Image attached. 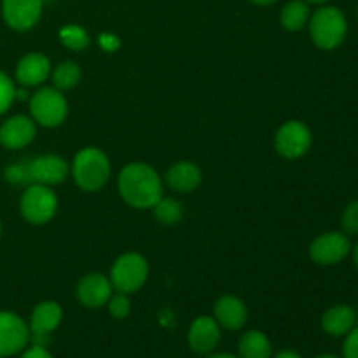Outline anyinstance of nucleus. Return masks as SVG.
Listing matches in <instances>:
<instances>
[{
	"instance_id": "nucleus-1",
	"label": "nucleus",
	"mask_w": 358,
	"mask_h": 358,
	"mask_svg": "<svg viewBox=\"0 0 358 358\" xmlns=\"http://www.w3.org/2000/svg\"><path fill=\"white\" fill-rule=\"evenodd\" d=\"M119 192L135 208H154L163 198V184L149 164L131 163L119 175Z\"/></svg>"
},
{
	"instance_id": "nucleus-2",
	"label": "nucleus",
	"mask_w": 358,
	"mask_h": 358,
	"mask_svg": "<svg viewBox=\"0 0 358 358\" xmlns=\"http://www.w3.org/2000/svg\"><path fill=\"white\" fill-rule=\"evenodd\" d=\"M73 180L84 191H98L107 184L110 177L108 157L100 149L87 147L83 149L73 159Z\"/></svg>"
},
{
	"instance_id": "nucleus-3",
	"label": "nucleus",
	"mask_w": 358,
	"mask_h": 358,
	"mask_svg": "<svg viewBox=\"0 0 358 358\" xmlns=\"http://www.w3.org/2000/svg\"><path fill=\"white\" fill-rule=\"evenodd\" d=\"M348 23L338 7H320L313 14L310 23V34L315 44L320 49H336L346 37Z\"/></svg>"
},
{
	"instance_id": "nucleus-4",
	"label": "nucleus",
	"mask_w": 358,
	"mask_h": 358,
	"mask_svg": "<svg viewBox=\"0 0 358 358\" xmlns=\"http://www.w3.org/2000/svg\"><path fill=\"white\" fill-rule=\"evenodd\" d=\"M147 275H149V266L142 255L124 254L112 266L110 283L117 292L131 294L142 289Z\"/></svg>"
},
{
	"instance_id": "nucleus-5",
	"label": "nucleus",
	"mask_w": 358,
	"mask_h": 358,
	"mask_svg": "<svg viewBox=\"0 0 358 358\" xmlns=\"http://www.w3.org/2000/svg\"><path fill=\"white\" fill-rule=\"evenodd\" d=\"M21 215L30 224L49 222L55 217L56 208H58V198L48 185L31 184L21 196Z\"/></svg>"
},
{
	"instance_id": "nucleus-6",
	"label": "nucleus",
	"mask_w": 358,
	"mask_h": 358,
	"mask_svg": "<svg viewBox=\"0 0 358 358\" xmlns=\"http://www.w3.org/2000/svg\"><path fill=\"white\" fill-rule=\"evenodd\" d=\"M30 110L35 122L45 128H55L65 121L69 105L62 91L56 87H44L31 96Z\"/></svg>"
},
{
	"instance_id": "nucleus-7",
	"label": "nucleus",
	"mask_w": 358,
	"mask_h": 358,
	"mask_svg": "<svg viewBox=\"0 0 358 358\" xmlns=\"http://www.w3.org/2000/svg\"><path fill=\"white\" fill-rule=\"evenodd\" d=\"M30 343V329L23 318L10 311H0V358L21 353Z\"/></svg>"
},
{
	"instance_id": "nucleus-8",
	"label": "nucleus",
	"mask_w": 358,
	"mask_h": 358,
	"mask_svg": "<svg viewBox=\"0 0 358 358\" xmlns=\"http://www.w3.org/2000/svg\"><path fill=\"white\" fill-rule=\"evenodd\" d=\"M63 318V311L58 303L52 301H44V303L37 304L31 311L30 317V341L37 346H48L49 338L52 332L59 327Z\"/></svg>"
},
{
	"instance_id": "nucleus-9",
	"label": "nucleus",
	"mask_w": 358,
	"mask_h": 358,
	"mask_svg": "<svg viewBox=\"0 0 358 358\" xmlns=\"http://www.w3.org/2000/svg\"><path fill=\"white\" fill-rule=\"evenodd\" d=\"M276 150L287 159H297L310 150L311 133L306 124L299 121H289L276 133Z\"/></svg>"
},
{
	"instance_id": "nucleus-10",
	"label": "nucleus",
	"mask_w": 358,
	"mask_h": 358,
	"mask_svg": "<svg viewBox=\"0 0 358 358\" xmlns=\"http://www.w3.org/2000/svg\"><path fill=\"white\" fill-rule=\"evenodd\" d=\"M44 0H2L3 21L14 30H30L42 16Z\"/></svg>"
},
{
	"instance_id": "nucleus-11",
	"label": "nucleus",
	"mask_w": 358,
	"mask_h": 358,
	"mask_svg": "<svg viewBox=\"0 0 358 358\" xmlns=\"http://www.w3.org/2000/svg\"><path fill=\"white\" fill-rule=\"evenodd\" d=\"M350 240L343 233H325L311 243L310 255L322 266H332L341 262L350 254Z\"/></svg>"
},
{
	"instance_id": "nucleus-12",
	"label": "nucleus",
	"mask_w": 358,
	"mask_h": 358,
	"mask_svg": "<svg viewBox=\"0 0 358 358\" xmlns=\"http://www.w3.org/2000/svg\"><path fill=\"white\" fill-rule=\"evenodd\" d=\"M28 163V175H30V185H58L62 184L69 173V164L59 156H48L35 157V159L27 161Z\"/></svg>"
},
{
	"instance_id": "nucleus-13",
	"label": "nucleus",
	"mask_w": 358,
	"mask_h": 358,
	"mask_svg": "<svg viewBox=\"0 0 358 358\" xmlns=\"http://www.w3.org/2000/svg\"><path fill=\"white\" fill-rule=\"evenodd\" d=\"M189 346L199 355H210L220 343V325L215 318L199 317L192 322L187 334Z\"/></svg>"
},
{
	"instance_id": "nucleus-14",
	"label": "nucleus",
	"mask_w": 358,
	"mask_h": 358,
	"mask_svg": "<svg viewBox=\"0 0 358 358\" xmlns=\"http://www.w3.org/2000/svg\"><path fill=\"white\" fill-rule=\"evenodd\" d=\"M112 296V283L100 273L84 276L77 285V299L87 308H100L108 303Z\"/></svg>"
},
{
	"instance_id": "nucleus-15",
	"label": "nucleus",
	"mask_w": 358,
	"mask_h": 358,
	"mask_svg": "<svg viewBox=\"0 0 358 358\" xmlns=\"http://www.w3.org/2000/svg\"><path fill=\"white\" fill-rule=\"evenodd\" d=\"M35 138V122L27 115H14L0 126V143L7 149L27 147Z\"/></svg>"
},
{
	"instance_id": "nucleus-16",
	"label": "nucleus",
	"mask_w": 358,
	"mask_h": 358,
	"mask_svg": "<svg viewBox=\"0 0 358 358\" xmlns=\"http://www.w3.org/2000/svg\"><path fill=\"white\" fill-rule=\"evenodd\" d=\"M213 313H215L217 324L220 327L227 329V331H240L247 324L248 318V311L245 303L234 296L220 297L215 303Z\"/></svg>"
},
{
	"instance_id": "nucleus-17",
	"label": "nucleus",
	"mask_w": 358,
	"mask_h": 358,
	"mask_svg": "<svg viewBox=\"0 0 358 358\" xmlns=\"http://www.w3.org/2000/svg\"><path fill=\"white\" fill-rule=\"evenodd\" d=\"M49 72H51L49 59L41 52H30L17 62L16 80L23 86H37L48 79Z\"/></svg>"
},
{
	"instance_id": "nucleus-18",
	"label": "nucleus",
	"mask_w": 358,
	"mask_h": 358,
	"mask_svg": "<svg viewBox=\"0 0 358 358\" xmlns=\"http://www.w3.org/2000/svg\"><path fill=\"white\" fill-rule=\"evenodd\" d=\"M357 313L353 308L346 306V304H339V306H332L327 310L322 317V327L327 334L331 336H346L353 327H355Z\"/></svg>"
},
{
	"instance_id": "nucleus-19",
	"label": "nucleus",
	"mask_w": 358,
	"mask_h": 358,
	"mask_svg": "<svg viewBox=\"0 0 358 358\" xmlns=\"http://www.w3.org/2000/svg\"><path fill=\"white\" fill-rule=\"evenodd\" d=\"M166 182L173 191L177 192H191L201 182V171L196 164L187 163V161H182V163L173 164V166L168 170Z\"/></svg>"
},
{
	"instance_id": "nucleus-20",
	"label": "nucleus",
	"mask_w": 358,
	"mask_h": 358,
	"mask_svg": "<svg viewBox=\"0 0 358 358\" xmlns=\"http://www.w3.org/2000/svg\"><path fill=\"white\" fill-rule=\"evenodd\" d=\"M238 352L240 358H271L273 348L268 336L261 331H248L241 336Z\"/></svg>"
},
{
	"instance_id": "nucleus-21",
	"label": "nucleus",
	"mask_w": 358,
	"mask_h": 358,
	"mask_svg": "<svg viewBox=\"0 0 358 358\" xmlns=\"http://www.w3.org/2000/svg\"><path fill=\"white\" fill-rule=\"evenodd\" d=\"M310 20V9L304 0H292L282 10V24L285 30L297 31Z\"/></svg>"
},
{
	"instance_id": "nucleus-22",
	"label": "nucleus",
	"mask_w": 358,
	"mask_h": 358,
	"mask_svg": "<svg viewBox=\"0 0 358 358\" xmlns=\"http://www.w3.org/2000/svg\"><path fill=\"white\" fill-rule=\"evenodd\" d=\"M52 80H55L56 90H72L77 86L80 80V69L76 62H63L59 63L58 69L52 73Z\"/></svg>"
},
{
	"instance_id": "nucleus-23",
	"label": "nucleus",
	"mask_w": 358,
	"mask_h": 358,
	"mask_svg": "<svg viewBox=\"0 0 358 358\" xmlns=\"http://www.w3.org/2000/svg\"><path fill=\"white\" fill-rule=\"evenodd\" d=\"M154 212H156L157 220L163 224H177L184 215L182 205L173 198H161L154 205Z\"/></svg>"
},
{
	"instance_id": "nucleus-24",
	"label": "nucleus",
	"mask_w": 358,
	"mask_h": 358,
	"mask_svg": "<svg viewBox=\"0 0 358 358\" xmlns=\"http://www.w3.org/2000/svg\"><path fill=\"white\" fill-rule=\"evenodd\" d=\"M62 42L66 45V48L73 49V51H80V49H86L87 44H90V37H87L86 31L80 27H66L63 28L62 34Z\"/></svg>"
},
{
	"instance_id": "nucleus-25",
	"label": "nucleus",
	"mask_w": 358,
	"mask_h": 358,
	"mask_svg": "<svg viewBox=\"0 0 358 358\" xmlns=\"http://www.w3.org/2000/svg\"><path fill=\"white\" fill-rule=\"evenodd\" d=\"M108 311L117 320H124L129 315V311H131V304H129L126 294L119 292L117 296H110V299H108Z\"/></svg>"
},
{
	"instance_id": "nucleus-26",
	"label": "nucleus",
	"mask_w": 358,
	"mask_h": 358,
	"mask_svg": "<svg viewBox=\"0 0 358 358\" xmlns=\"http://www.w3.org/2000/svg\"><path fill=\"white\" fill-rule=\"evenodd\" d=\"M14 93H16V87H14L13 80L6 73L0 72V115L10 107V103L14 101Z\"/></svg>"
},
{
	"instance_id": "nucleus-27",
	"label": "nucleus",
	"mask_w": 358,
	"mask_h": 358,
	"mask_svg": "<svg viewBox=\"0 0 358 358\" xmlns=\"http://www.w3.org/2000/svg\"><path fill=\"white\" fill-rule=\"evenodd\" d=\"M6 178L17 185H30V175H28V163L10 164L6 170Z\"/></svg>"
},
{
	"instance_id": "nucleus-28",
	"label": "nucleus",
	"mask_w": 358,
	"mask_h": 358,
	"mask_svg": "<svg viewBox=\"0 0 358 358\" xmlns=\"http://www.w3.org/2000/svg\"><path fill=\"white\" fill-rule=\"evenodd\" d=\"M343 227L348 234H358V201L350 203L343 213Z\"/></svg>"
},
{
	"instance_id": "nucleus-29",
	"label": "nucleus",
	"mask_w": 358,
	"mask_h": 358,
	"mask_svg": "<svg viewBox=\"0 0 358 358\" xmlns=\"http://www.w3.org/2000/svg\"><path fill=\"white\" fill-rule=\"evenodd\" d=\"M343 357L345 358H358V327H353L346 334L345 346H343Z\"/></svg>"
},
{
	"instance_id": "nucleus-30",
	"label": "nucleus",
	"mask_w": 358,
	"mask_h": 358,
	"mask_svg": "<svg viewBox=\"0 0 358 358\" xmlns=\"http://www.w3.org/2000/svg\"><path fill=\"white\" fill-rule=\"evenodd\" d=\"M21 358H52V355L48 352V348H44V346L31 345L30 348L23 350Z\"/></svg>"
},
{
	"instance_id": "nucleus-31",
	"label": "nucleus",
	"mask_w": 358,
	"mask_h": 358,
	"mask_svg": "<svg viewBox=\"0 0 358 358\" xmlns=\"http://www.w3.org/2000/svg\"><path fill=\"white\" fill-rule=\"evenodd\" d=\"M101 44H103V48L108 49V51L117 48V41H115L114 37H110V35H101Z\"/></svg>"
},
{
	"instance_id": "nucleus-32",
	"label": "nucleus",
	"mask_w": 358,
	"mask_h": 358,
	"mask_svg": "<svg viewBox=\"0 0 358 358\" xmlns=\"http://www.w3.org/2000/svg\"><path fill=\"white\" fill-rule=\"evenodd\" d=\"M275 358H303V357H301L297 352H292V350H283V352H280Z\"/></svg>"
},
{
	"instance_id": "nucleus-33",
	"label": "nucleus",
	"mask_w": 358,
	"mask_h": 358,
	"mask_svg": "<svg viewBox=\"0 0 358 358\" xmlns=\"http://www.w3.org/2000/svg\"><path fill=\"white\" fill-rule=\"evenodd\" d=\"M206 358H238V357L231 355V353H212V355H208Z\"/></svg>"
},
{
	"instance_id": "nucleus-34",
	"label": "nucleus",
	"mask_w": 358,
	"mask_h": 358,
	"mask_svg": "<svg viewBox=\"0 0 358 358\" xmlns=\"http://www.w3.org/2000/svg\"><path fill=\"white\" fill-rule=\"evenodd\" d=\"M250 2L257 3V6H271V3H275L276 0H250Z\"/></svg>"
},
{
	"instance_id": "nucleus-35",
	"label": "nucleus",
	"mask_w": 358,
	"mask_h": 358,
	"mask_svg": "<svg viewBox=\"0 0 358 358\" xmlns=\"http://www.w3.org/2000/svg\"><path fill=\"white\" fill-rule=\"evenodd\" d=\"M353 257H355V264L358 268V243L355 245V248H353Z\"/></svg>"
},
{
	"instance_id": "nucleus-36",
	"label": "nucleus",
	"mask_w": 358,
	"mask_h": 358,
	"mask_svg": "<svg viewBox=\"0 0 358 358\" xmlns=\"http://www.w3.org/2000/svg\"><path fill=\"white\" fill-rule=\"evenodd\" d=\"M304 2H310V3H325L329 0H304Z\"/></svg>"
},
{
	"instance_id": "nucleus-37",
	"label": "nucleus",
	"mask_w": 358,
	"mask_h": 358,
	"mask_svg": "<svg viewBox=\"0 0 358 358\" xmlns=\"http://www.w3.org/2000/svg\"><path fill=\"white\" fill-rule=\"evenodd\" d=\"M317 358H339V357H336V355H320V357H317Z\"/></svg>"
},
{
	"instance_id": "nucleus-38",
	"label": "nucleus",
	"mask_w": 358,
	"mask_h": 358,
	"mask_svg": "<svg viewBox=\"0 0 358 358\" xmlns=\"http://www.w3.org/2000/svg\"><path fill=\"white\" fill-rule=\"evenodd\" d=\"M0 234H2V224H0Z\"/></svg>"
}]
</instances>
